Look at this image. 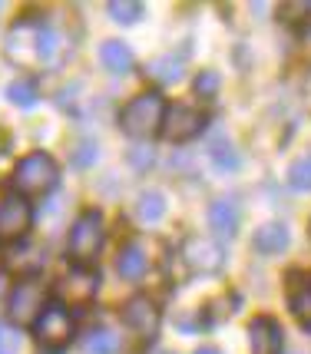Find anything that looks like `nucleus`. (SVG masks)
Here are the masks:
<instances>
[{
  "label": "nucleus",
  "mask_w": 311,
  "mask_h": 354,
  "mask_svg": "<svg viewBox=\"0 0 311 354\" xmlns=\"http://www.w3.org/2000/svg\"><path fill=\"white\" fill-rule=\"evenodd\" d=\"M60 50V37L44 27V24H33V20H23L17 24L14 30L7 33V57L17 63V66H40V63H50Z\"/></svg>",
  "instance_id": "obj_1"
},
{
  "label": "nucleus",
  "mask_w": 311,
  "mask_h": 354,
  "mask_svg": "<svg viewBox=\"0 0 311 354\" xmlns=\"http://www.w3.org/2000/svg\"><path fill=\"white\" fill-rule=\"evenodd\" d=\"M166 123V100L159 93H140L120 113V126L133 139H153Z\"/></svg>",
  "instance_id": "obj_2"
},
{
  "label": "nucleus",
  "mask_w": 311,
  "mask_h": 354,
  "mask_svg": "<svg viewBox=\"0 0 311 354\" xmlns=\"http://www.w3.org/2000/svg\"><path fill=\"white\" fill-rule=\"evenodd\" d=\"M103 248V216L96 209H86L70 229V259L77 268H90L100 259Z\"/></svg>",
  "instance_id": "obj_3"
},
{
  "label": "nucleus",
  "mask_w": 311,
  "mask_h": 354,
  "mask_svg": "<svg viewBox=\"0 0 311 354\" xmlns=\"http://www.w3.org/2000/svg\"><path fill=\"white\" fill-rule=\"evenodd\" d=\"M57 179H60V169L47 153L23 156L14 169V189L20 196H47L57 185Z\"/></svg>",
  "instance_id": "obj_4"
},
{
  "label": "nucleus",
  "mask_w": 311,
  "mask_h": 354,
  "mask_svg": "<svg viewBox=\"0 0 311 354\" xmlns=\"http://www.w3.org/2000/svg\"><path fill=\"white\" fill-rule=\"evenodd\" d=\"M47 308V288L40 278H20L7 295V311L14 324H33Z\"/></svg>",
  "instance_id": "obj_5"
},
{
  "label": "nucleus",
  "mask_w": 311,
  "mask_h": 354,
  "mask_svg": "<svg viewBox=\"0 0 311 354\" xmlns=\"http://www.w3.org/2000/svg\"><path fill=\"white\" fill-rule=\"evenodd\" d=\"M182 259L196 275H218L225 268V245L205 235H192L182 245Z\"/></svg>",
  "instance_id": "obj_6"
},
{
  "label": "nucleus",
  "mask_w": 311,
  "mask_h": 354,
  "mask_svg": "<svg viewBox=\"0 0 311 354\" xmlns=\"http://www.w3.org/2000/svg\"><path fill=\"white\" fill-rule=\"evenodd\" d=\"M33 335H37V341L44 348H63V344H70V338H73V318H70L66 305H47L44 315L33 322Z\"/></svg>",
  "instance_id": "obj_7"
},
{
  "label": "nucleus",
  "mask_w": 311,
  "mask_h": 354,
  "mask_svg": "<svg viewBox=\"0 0 311 354\" xmlns=\"http://www.w3.org/2000/svg\"><path fill=\"white\" fill-rule=\"evenodd\" d=\"M30 202L23 196H3L0 199V242H17L30 229Z\"/></svg>",
  "instance_id": "obj_8"
},
{
  "label": "nucleus",
  "mask_w": 311,
  "mask_h": 354,
  "mask_svg": "<svg viewBox=\"0 0 311 354\" xmlns=\"http://www.w3.org/2000/svg\"><path fill=\"white\" fill-rule=\"evenodd\" d=\"M205 129V116L192 106H172L166 109V123H162V133L169 142H189L196 139Z\"/></svg>",
  "instance_id": "obj_9"
},
{
  "label": "nucleus",
  "mask_w": 311,
  "mask_h": 354,
  "mask_svg": "<svg viewBox=\"0 0 311 354\" xmlns=\"http://www.w3.org/2000/svg\"><path fill=\"white\" fill-rule=\"evenodd\" d=\"M96 292H100V275H96L93 268H73V272L60 281V298L70 301V308H73V305H77V308L90 305L96 298Z\"/></svg>",
  "instance_id": "obj_10"
},
{
  "label": "nucleus",
  "mask_w": 311,
  "mask_h": 354,
  "mask_svg": "<svg viewBox=\"0 0 311 354\" xmlns=\"http://www.w3.org/2000/svg\"><path fill=\"white\" fill-rule=\"evenodd\" d=\"M123 322L140 335V338H156V331H159V308H156L153 301L146 298V295H136V298H129L123 308Z\"/></svg>",
  "instance_id": "obj_11"
},
{
  "label": "nucleus",
  "mask_w": 311,
  "mask_h": 354,
  "mask_svg": "<svg viewBox=\"0 0 311 354\" xmlns=\"http://www.w3.org/2000/svg\"><path fill=\"white\" fill-rule=\"evenodd\" d=\"M252 338V354H279L281 351V328L275 318H255L249 324Z\"/></svg>",
  "instance_id": "obj_12"
},
{
  "label": "nucleus",
  "mask_w": 311,
  "mask_h": 354,
  "mask_svg": "<svg viewBox=\"0 0 311 354\" xmlns=\"http://www.w3.org/2000/svg\"><path fill=\"white\" fill-rule=\"evenodd\" d=\"M209 225H212L218 235L232 239L235 232H238V205H235V199L212 202V205H209Z\"/></svg>",
  "instance_id": "obj_13"
},
{
  "label": "nucleus",
  "mask_w": 311,
  "mask_h": 354,
  "mask_svg": "<svg viewBox=\"0 0 311 354\" xmlns=\"http://www.w3.org/2000/svg\"><path fill=\"white\" fill-rule=\"evenodd\" d=\"M7 265L14 268L17 275L37 278V272L44 268V252H40L37 245H30V242H20V245H14V252H10Z\"/></svg>",
  "instance_id": "obj_14"
},
{
  "label": "nucleus",
  "mask_w": 311,
  "mask_h": 354,
  "mask_svg": "<svg viewBox=\"0 0 311 354\" xmlns=\"http://www.w3.org/2000/svg\"><path fill=\"white\" fill-rule=\"evenodd\" d=\"M252 245H255V252H262V255H279V252L288 248V229L281 222H268V225H262V229L255 232Z\"/></svg>",
  "instance_id": "obj_15"
},
{
  "label": "nucleus",
  "mask_w": 311,
  "mask_h": 354,
  "mask_svg": "<svg viewBox=\"0 0 311 354\" xmlns=\"http://www.w3.org/2000/svg\"><path fill=\"white\" fill-rule=\"evenodd\" d=\"M116 272L126 278V281H140L146 275V255H142L140 245H123L120 255H116Z\"/></svg>",
  "instance_id": "obj_16"
},
{
  "label": "nucleus",
  "mask_w": 311,
  "mask_h": 354,
  "mask_svg": "<svg viewBox=\"0 0 311 354\" xmlns=\"http://www.w3.org/2000/svg\"><path fill=\"white\" fill-rule=\"evenodd\" d=\"M100 57L106 63V70H113V73H126L133 66V50L123 40H106L103 50H100Z\"/></svg>",
  "instance_id": "obj_17"
},
{
  "label": "nucleus",
  "mask_w": 311,
  "mask_h": 354,
  "mask_svg": "<svg viewBox=\"0 0 311 354\" xmlns=\"http://www.w3.org/2000/svg\"><path fill=\"white\" fill-rule=\"evenodd\" d=\"M146 70H149V77H153L156 83H179V80H182V60H176L172 53L149 60Z\"/></svg>",
  "instance_id": "obj_18"
},
{
  "label": "nucleus",
  "mask_w": 311,
  "mask_h": 354,
  "mask_svg": "<svg viewBox=\"0 0 311 354\" xmlns=\"http://www.w3.org/2000/svg\"><path fill=\"white\" fill-rule=\"evenodd\" d=\"M83 348H86V354H116L120 351V335H113L109 328H96L86 335Z\"/></svg>",
  "instance_id": "obj_19"
},
{
  "label": "nucleus",
  "mask_w": 311,
  "mask_h": 354,
  "mask_svg": "<svg viewBox=\"0 0 311 354\" xmlns=\"http://www.w3.org/2000/svg\"><path fill=\"white\" fill-rule=\"evenodd\" d=\"M136 216L142 222H159L166 216V196L162 192H142L140 202H136Z\"/></svg>",
  "instance_id": "obj_20"
},
{
  "label": "nucleus",
  "mask_w": 311,
  "mask_h": 354,
  "mask_svg": "<svg viewBox=\"0 0 311 354\" xmlns=\"http://www.w3.org/2000/svg\"><path fill=\"white\" fill-rule=\"evenodd\" d=\"M7 96H10V103H14V106L30 109L33 103H37V86H33L30 80H14V83L7 86Z\"/></svg>",
  "instance_id": "obj_21"
},
{
  "label": "nucleus",
  "mask_w": 311,
  "mask_h": 354,
  "mask_svg": "<svg viewBox=\"0 0 311 354\" xmlns=\"http://www.w3.org/2000/svg\"><path fill=\"white\" fill-rule=\"evenodd\" d=\"M109 17L120 24H136L142 17V3L136 0H109Z\"/></svg>",
  "instance_id": "obj_22"
},
{
  "label": "nucleus",
  "mask_w": 311,
  "mask_h": 354,
  "mask_svg": "<svg viewBox=\"0 0 311 354\" xmlns=\"http://www.w3.org/2000/svg\"><path fill=\"white\" fill-rule=\"evenodd\" d=\"M288 183L298 192H311V159H295L288 169Z\"/></svg>",
  "instance_id": "obj_23"
},
{
  "label": "nucleus",
  "mask_w": 311,
  "mask_h": 354,
  "mask_svg": "<svg viewBox=\"0 0 311 354\" xmlns=\"http://www.w3.org/2000/svg\"><path fill=\"white\" fill-rule=\"evenodd\" d=\"M96 159H100V146H96L93 139H83L77 149H73V166H93Z\"/></svg>",
  "instance_id": "obj_24"
},
{
  "label": "nucleus",
  "mask_w": 311,
  "mask_h": 354,
  "mask_svg": "<svg viewBox=\"0 0 311 354\" xmlns=\"http://www.w3.org/2000/svg\"><path fill=\"white\" fill-rule=\"evenodd\" d=\"M218 86H222V77H218L216 70H202V73L196 77V93H199V96H216Z\"/></svg>",
  "instance_id": "obj_25"
},
{
  "label": "nucleus",
  "mask_w": 311,
  "mask_h": 354,
  "mask_svg": "<svg viewBox=\"0 0 311 354\" xmlns=\"http://www.w3.org/2000/svg\"><path fill=\"white\" fill-rule=\"evenodd\" d=\"M209 153H212V159H216L218 169H235V166H238V156H235V149H232V146H225V142H216Z\"/></svg>",
  "instance_id": "obj_26"
},
{
  "label": "nucleus",
  "mask_w": 311,
  "mask_h": 354,
  "mask_svg": "<svg viewBox=\"0 0 311 354\" xmlns=\"http://www.w3.org/2000/svg\"><path fill=\"white\" fill-rule=\"evenodd\" d=\"M292 311H295L298 322L311 328V288H305V292H298L295 298H292Z\"/></svg>",
  "instance_id": "obj_27"
},
{
  "label": "nucleus",
  "mask_w": 311,
  "mask_h": 354,
  "mask_svg": "<svg viewBox=\"0 0 311 354\" xmlns=\"http://www.w3.org/2000/svg\"><path fill=\"white\" fill-rule=\"evenodd\" d=\"M301 14H311V3H305V0H295V3L281 7V20H288V24H298Z\"/></svg>",
  "instance_id": "obj_28"
},
{
  "label": "nucleus",
  "mask_w": 311,
  "mask_h": 354,
  "mask_svg": "<svg viewBox=\"0 0 311 354\" xmlns=\"http://www.w3.org/2000/svg\"><path fill=\"white\" fill-rule=\"evenodd\" d=\"M20 351V338H17V331L10 328H3L0 324V354H17Z\"/></svg>",
  "instance_id": "obj_29"
},
{
  "label": "nucleus",
  "mask_w": 311,
  "mask_h": 354,
  "mask_svg": "<svg viewBox=\"0 0 311 354\" xmlns=\"http://www.w3.org/2000/svg\"><path fill=\"white\" fill-rule=\"evenodd\" d=\"M129 162H133L136 169H146V166L153 162V149H149V146H133V149H129Z\"/></svg>",
  "instance_id": "obj_30"
},
{
  "label": "nucleus",
  "mask_w": 311,
  "mask_h": 354,
  "mask_svg": "<svg viewBox=\"0 0 311 354\" xmlns=\"http://www.w3.org/2000/svg\"><path fill=\"white\" fill-rule=\"evenodd\" d=\"M196 354H222V351H218V348H199Z\"/></svg>",
  "instance_id": "obj_31"
},
{
  "label": "nucleus",
  "mask_w": 311,
  "mask_h": 354,
  "mask_svg": "<svg viewBox=\"0 0 311 354\" xmlns=\"http://www.w3.org/2000/svg\"><path fill=\"white\" fill-rule=\"evenodd\" d=\"M305 44H308V53H311V33H308V40H305Z\"/></svg>",
  "instance_id": "obj_32"
},
{
  "label": "nucleus",
  "mask_w": 311,
  "mask_h": 354,
  "mask_svg": "<svg viewBox=\"0 0 311 354\" xmlns=\"http://www.w3.org/2000/svg\"><path fill=\"white\" fill-rule=\"evenodd\" d=\"M153 354H172V351H153Z\"/></svg>",
  "instance_id": "obj_33"
},
{
  "label": "nucleus",
  "mask_w": 311,
  "mask_h": 354,
  "mask_svg": "<svg viewBox=\"0 0 311 354\" xmlns=\"http://www.w3.org/2000/svg\"><path fill=\"white\" fill-rule=\"evenodd\" d=\"M0 265H3V255H0Z\"/></svg>",
  "instance_id": "obj_34"
}]
</instances>
